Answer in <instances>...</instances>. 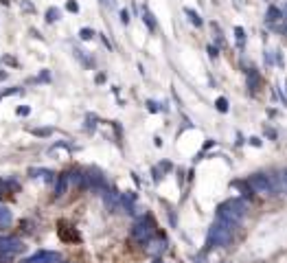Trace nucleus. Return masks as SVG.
<instances>
[{
	"mask_svg": "<svg viewBox=\"0 0 287 263\" xmlns=\"http://www.w3.org/2000/svg\"><path fill=\"white\" fill-rule=\"evenodd\" d=\"M97 35V33L95 31H92V29H88V26H84V29L81 31H79V37H81L84 39V42H90V39L92 37H95Z\"/></svg>",
	"mask_w": 287,
	"mask_h": 263,
	"instance_id": "18",
	"label": "nucleus"
},
{
	"mask_svg": "<svg viewBox=\"0 0 287 263\" xmlns=\"http://www.w3.org/2000/svg\"><path fill=\"white\" fill-rule=\"evenodd\" d=\"M167 237H162V235H153L151 239H147L145 241V252L149 254V256H160L167 250Z\"/></svg>",
	"mask_w": 287,
	"mask_h": 263,
	"instance_id": "5",
	"label": "nucleus"
},
{
	"mask_svg": "<svg viewBox=\"0 0 287 263\" xmlns=\"http://www.w3.org/2000/svg\"><path fill=\"white\" fill-rule=\"evenodd\" d=\"M11 222H13V215H11V210L7 208V206H0V230L9 228V226H11Z\"/></svg>",
	"mask_w": 287,
	"mask_h": 263,
	"instance_id": "11",
	"label": "nucleus"
},
{
	"mask_svg": "<svg viewBox=\"0 0 287 263\" xmlns=\"http://www.w3.org/2000/svg\"><path fill=\"white\" fill-rule=\"evenodd\" d=\"M259 85H261V77H259V72H257V70H250V72H248V88H250L252 92H257Z\"/></svg>",
	"mask_w": 287,
	"mask_h": 263,
	"instance_id": "13",
	"label": "nucleus"
},
{
	"mask_svg": "<svg viewBox=\"0 0 287 263\" xmlns=\"http://www.w3.org/2000/svg\"><path fill=\"white\" fill-rule=\"evenodd\" d=\"M153 235H156V222H153L149 215L141 217V220L132 226V239H136L138 243H145L147 239H151Z\"/></svg>",
	"mask_w": 287,
	"mask_h": 263,
	"instance_id": "3",
	"label": "nucleus"
},
{
	"mask_svg": "<svg viewBox=\"0 0 287 263\" xmlns=\"http://www.w3.org/2000/svg\"><path fill=\"white\" fill-rule=\"evenodd\" d=\"M143 22L147 24V29H149V31H156V20H153L151 11L147 9V7H143Z\"/></svg>",
	"mask_w": 287,
	"mask_h": 263,
	"instance_id": "14",
	"label": "nucleus"
},
{
	"mask_svg": "<svg viewBox=\"0 0 287 263\" xmlns=\"http://www.w3.org/2000/svg\"><path fill=\"white\" fill-rule=\"evenodd\" d=\"M0 252H7V254H20L24 252V243L18 239V237H0Z\"/></svg>",
	"mask_w": 287,
	"mask_h": 263,
	"instance_id": "6",
	"label": "nucleus"
},
{
	"mask_svg": "<svg viewBox=\"0 0 287 263\" xmlns=\"http://www.w3.org/2000/svg\"><path fill=\"white\" fill-rule=\"evenodd\" d=\"M184 13H186V16H189V20H191V22L195 24V26H202V24H204V22H202V18H199V13H197V11H193V9H189V7H186V9H184Z\"/></svg>",
	"mask_w": 287,
	"mask_h": 263,
	"instance_id": "17",
	"label": "nucleus"
},
{
	"mask_svg": "<svg viewBox=\"0 0 287 263\" xmlns=\"http://www.w3.org/2000/svg\"><path fill=\"white\" fill-rule=\"evenodd\" d=\"M31 112V108L29 105H22V108H18V116H26Z\"/></svg>",
	"mask_w": 287,
	"mask_h": 263,
	"instance_id": "25",
	"label": "nucleus"
},
{
	"mask_svg": "<svg viewBox=\"0 0 287 263\" xmlns=\"http://www.w3.org/2000/svg\"><path fill=\"white\" fill-rule=\"evenodd\" d=\"M57 233H59V237H62L64 241H81V235H79L72 226H66V224H59Z\"/></svg>",
	"mask_w": 287,
	"mask_h": 263,
	"instance_id": "9",
	"label": "nucleus"
},
{
	"mask_svg": "<svg viewBox=\"0 0 287 263\" xmlns=\"http://www.w3.org/2000/svg\"><path fill=\"white\" fill-rule=\"evenodd\" d=\"M29 173H31L33 178H39V176H42L44 180H53V176H55V173H53V171H49V169H31Z\"/></svg>",
	"mask_w": 287,
	"mask_h": 263,
	"instance_id": "16",
	"label": "nucleus"
},
{
	"mask_svg": "<svg viewBox=\"0 0 287 263\" xmlns=\"http://www.w3.org/2000/svg\"><path fill=\"white\" fill-rule=\"evenodd\" d=\"M5 79H7V72H5V70H0V81H5Z\"/></svg>",
	"mask_w": 287,
	"mask_h": 263,
	"instance_id": "30",
	"label": "nucleus"
},
{
	"mask_svg": "<svg viewBox=\"0 0 287 263\" xmlns=\"http://www.w3.org/2000/svg\"><path fill=\"white\" fill-rule=\"evenodd\" d=\"M59 18H62V11H59L57 7H49V9H46V22H49V24L57 22Z\"/></svg>",
	"mask_w": 287,
	"mask_h": 263,
	"instance_id": "15",
	"label": "nucleus"
},
{
	"mask_svg": "<svg viewBox=\"0 0 287 263\" xmlns=\"http://www.w3.org/2000/svg\"><path fill=\"white\" fill-rule=\"evenodd\" d=\"M103 204L110 210H118L121 208V193L116 189H105L103 191Z\"/></svg>",
	"mask_w": 287,
	"mask_h": 263,
	"instance_id": "8",
	"label": "nucleus"
},
{
	"mask_svg": "<svg viewBox=\"0 0 287 263\" xmlns=\"http://www.w3.org/2000/svg\"><path fill=\"white\" fill-rule=\"evenodd\" d=\"M245 208H248L245 200L232 197V200L222 202V204L217 206V220H224V222L232 224V226H237V224L245 217Z\"/></svg>",
	"mask_w": 287,
	"mask_h": 263,
	"instance_id": "2",
	"label": "nucleus"
},
{
	"mask_svg": "<svg viewBox=\"0 0 287 263\" xmlns=\"http://www.w3.org/2000/svg\"><path fill=\"white\" fill-rule=\"evenodd\" d=\"M215 108H217L219 112H228V101H226L224 97H219L217 101H215Z\"/></svg>",
	"mask_w": 287,
	"mask_h": 263,
	"instance_id": "19",
	"label": "nucleus"
},
{
	"mask_svg": "<svg viewBox=\"0 0 287 263\" xmlns=\"http://www.w3.org/2000/svg\"><path fill=\"white\" fill-rule=\"evenodd\" d=\"M232 230H235V226L228 222H224V220H215L211 224V228H209V235H206V248H204V252L206 250H211V248H224V246H228V243L232 241Z\"/></svg>",
	"mask_w": 287,
	"mask_h": 263,
	"instance_id": "1",
	"label": "nucleus"
},
{
	"mask_svg": "<svg viewBox=\"0 0 287 263\" xmlns=\"http://www.w3.org/2000/svg\"><path fill=\"white\" fill-rule=\"evenodd\" d=\"M283 18V11L281 9H278V7H274V5H272L270 7V9H268V13H265V20H268V22L270 24H274V22H278V20H281Z\"/></svg>",
	"mask_w": 287,
	"mask_h": 263,
	"instance_id": "12",
	"label": "nucleus"
},
{
	"mask_svg": "<svg viewBox=\"0 0 287 263\" xmlns=\"http://www.w3.org/2000/svg\"><path fill=\"white\" fill-rule=\"evenodd\" d=\"M248 187L255 191V193H259V195H272V193H274L270 178L265 176V173H255V176H250V178H248Z\"/></svg>",
	"mask_w": 287,
	"mask_h": 263,
	"instance_id": "4",
	"label": "nucleus"
},
{
	"mask_svg": "<svg viewBox=\"0 0 287 263\" xmlns=\"http://www.w3.org/2000/svg\"><path fill=\"white\" fill-rule=\"evenodd\" d=\"M59 261V254L53 252V250H39L29 259H24V263H57Z\"/></svg>",
	"mask_w": 287,
	"mask_h": 263,
	"instance_id": "7",
	"label": "nucleus"
},
{
	"mask_svg": "<svg viewBox=\"0 0 287 263\" xmlns=\"http://www.w3.org/2000/svg\"><path fill=\"white\" fill-rule=\"evenodd\" d=\"M235 33H237V42H239V44H243V39H245V33H243V29H241V26H237V29H235Z\"/></svg>",
	"mask_w": 287,
	"mask_h": 263,
	"instance_id": "23",
	"label": "nucleus"
},
{
	"mask_svg": "<svg viewBox=\"0 0 287 263\" xmlns=\"http://www.w3.org/2000/svg\"><path fill=\"white\" fill-rule=\"evenodd\" d=\"M121 22H123V24H130V11H128V9L121 11Z\"/></svg>",
	"mask_w": 287,
	"mask_h": 263,
	"instance_id": "24",
	"label": "nucleus"
},
{
	"mask_svg": "<svg viewBox=\"0 0 287 263\" xmlns=\"http://www.w3.org/2000/svg\"><path fill=\"white\" fill-rule=\"evenodd\" d=\"M86 123H88V125H86V129L95 132V127H97V116H88V118H86Z\"/></svg>",
	"mask_w": 287,
	"mask_h": 263,
	"instance_id": "21",
	"label": "nucleus"
},
{
	"mask_svg": "<svg viewBox=\"0 0 287 263\" xmlns=\"http://www.w3.org/2000/svg\"><path fill=\"white\" fill-rule=\"evenodd\" d=\"M250 143L255 145V147H259V145H261V138H250Z\"/></svg>",
	"mask_w": 287,
	"mask_h": 263,
	"instance_id": "29",
	"label": "nucleus"
},
{
	"mask_svg": "<svg viewBox=\"0 0 287 263\" xmlns=\"http://www.w3.org/2000/svg\"><path fill=\"white\" fill-rule=\"evenodd\" d=\"M101 3H103V5H108V0H101Z\"/></svg>",
	"mask_w": 287,
	"mask_h": 263,
	"instance_id": "32",
	"label": "nucleus"
},
{
	"mask_svg": "<svg viewBox=\"0 0 287 263\" xmlns=\"http://www.w3.org/2000/svg\"><path fill=\"white\" fill-rule=\"evenodd\" d=\"M68 187H70L68 173H59V176H57V182H55V197H62L66 191H68Z\"/></svg>",
	"mask_w": 287,
	"mask_h": 263,
	"instance_id": "10",
	"label": "nucleus"
},
{
	"mask_svg": "<svg viewBox=\"0 0 287 263\" xmlns=\"http://www.w3.org/2000/svg\"><path fill=\"white\" fill-rule=\"evenodd\" d=\"M281 180H283V187H285V191H287V169L283 171V176H281Z\"/></svg>",
	"mask_w": 287,
	"mask_h": 263,
	"instance_id": "27",
	"label": "nucleus"
},
{
	"mask_svg": "<svg viewBox=\"0 0 287 263\" xmlns=\"http://www.w3.org/2000/svg\"><path fill=\"white\" fill-rule=\"evenodd\" d=\"M33 134L39 136V138H46V136H51V134H53V129H51V127H44V129H33Z\"/></svg>",
	"mask_w": 287,
	"mask_h": 263,
	"instance_id": "20",
	"label": "nucleus"
},
{
	"mask_svg": "<svg viewBox=\"0 0 287 263\" xmlns=\"http://www.w3.org/2000/svg\"><path fill=\"white\" fill-rule=\"evenodd\" d=\"M209 55H211L213 59L217 57V49H215V46H209Z\"/></svg>",
	"mask_w": 287,
	"mask_h": 263,
	"instance_id": "26",
	"label": "nucleus"
},
{
	"mask_svg": "<svg viewBox=\"0 0 287 263\" xmlns=\"http://www.w3.org/2000/svg\"><path fill=\"white\" fill-rule=\"evenodd\" d=\"M153 263H165V261H160V259H158V261H153Z\"/></svg>",
	"mask_w": 287,
	"mask_h": 263,
	"instance_id": "31",
	"label": "nucleus"
},
{
	"mask_svg": "<svg viewBox=\"0 0 287 263\" xmlns=\"http://www.w3.org/2000/svg\"><path fill=\"white\" fill-rule=\"evenodd\" d=\"M66 9L72 11V13H77L79 11V5L75 3V0H68V3H66Z\"/></svg>",
	"mask_w": 287,
	"mask_h": 263,
	"instance_id": "22",
	"label": "nucleus"
},
{
	"mask_svg": "<svg viewBox=\"0 0 287 263\" xmlns=\"http://www.w3.org/2000/svg\"><path fill=\"white\" fill-rule=\"evenodd\" d=\"M37 79H42V81H49V79H51V77H49V72H46V70H44V72H42V75H39Z\"/></svg>",
	"mask_w": 287,
	"mask_h": 263,
	"instance_id": "28",
	"label": "nucleus"
}]
</instances>
